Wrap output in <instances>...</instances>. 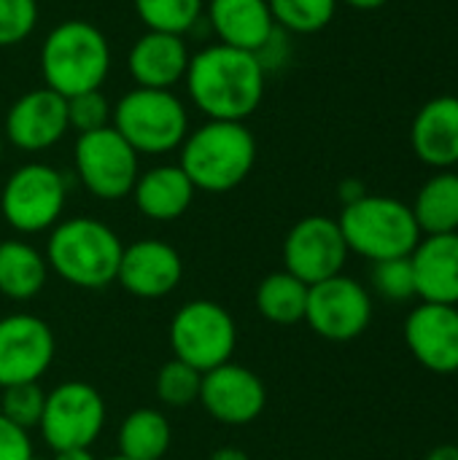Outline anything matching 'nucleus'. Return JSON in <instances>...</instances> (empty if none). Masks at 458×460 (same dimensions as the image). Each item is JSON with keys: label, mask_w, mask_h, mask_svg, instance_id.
Returning a JSON list of instances; mask_svg holds the SVG:
<instances>
[{"label": "nucleus", "mask_w": 458, "mask_h": 460, "mask_svg": "<svg viewBox=\"0 0 458 460\" xmlns=\"http://www.w3.org/2000/svg\"><path fill=\"white\" fill-rule=\"evenodd\" d=\"M184 84L211 121H246L265 100V65L251 51L213 43L192 54Z\"/></svg>", "instance_id": "f257e3e1"}, {"label": "nucleus", "mask_w": 458, "mask_h": 460, "mask_svg": "<svg viewBox=\"0 0 458 460\" xmlns=\"http://www.w3.org/2000/svg\"><path fill=\"white\" fill-rule=\"evenodd\" d=\"M256 137L243 121H205L181 143L178 167L197 191L224 194L238 189L254 170Z\"/></svg>", "instance_id": "f03ea898"}, {"label": "nucleus", "mask_w": 458, "mask_h": 460, "mask_svg": "<svg viewBox=\"0 0 458 460\" xmlns=\"http://www.w3.org/2000/svg\"><path fill=\"white\" fill-rule=\"evenodd\" d=\"M119 234L86 216L59 221L46 245V264L76 288H105L116 280L121 261Z\"/></svg>", "instance_id": "7ed1b4c3"}, {"label": "nucleus", "mask_w": 458, "mask_h": 460, "mask_svg": "<svg viewBox=\"0 0 458 460\" xmlns=\"http://www.w3.org/2000/svg\"><path fill=\"white\" fill-rule=\"evenodd\" d=\"M108 70L111 46L105 35L84 19H65L40 46L43 81L62 97L103 89Z\"/></svg>", "instance_id": "20e7f679"}, {"label": "nucleus", "mask_w": 458, "mask_h": 460, "mask_svg": "<svg viewBox=\"0 0 458 460\" xmlns=\"http://www.w3.org/2000/svg\"><path fill=\"white\" fill-rule=\"evenodd\" d=\"M337 224L348 251L373 264L410 256L424 237L410 205L381 194H364L362 199L343 205Z\"/></svg>", "instance_id": "39448f33"}, {"label": "nucleus", "mask_w": 458, "mask_h": 460, "mask_svg": "<svg viewBox=\"0 0 458 460\" xmlns=\"http://www.w3.org/2000/svg\"><path fill=\"white\" fill-rule=\"evenodd\" d=\"M111 127L132 146V151L162 156L175 148L189 135V111L173 94V89H130L111 116Z\"/></svg>", "instance_id": "423d86ee"}, {"label": "nucleus", "mask_w": 458, "mask_h": 460, "mask_svg": "<svg viewBox=\"0 0 458 460\" xmlns=\"http://www.w3.org/2000/svg\"><path fill=\"white\" fill-rule=\"evenodd\" d=\"M238 345V329L227 307L211 299L186 302L170 321L173 358L194 367L200 375L227 364Z\"/></svg>", "instance_id": "0eeeda50"}, {"label": "nucleus", "mask_w": 458, "mask_h": 460, "mask_svg": "<svg viewBox=\"0 0 458 460\" xmlns=\"http://www.w3.org/2000/svg\"><path fill=\"white\" fill-rule=\"evenodd\" d=\"M67 183L59 170L43 162L16 167L0 194V213L11 229L38 234L54 229L62 218Z\"/></svg>", "instance_id": "6e6552de"}, {"label": "nucleus", "mask_w": 458, "mask_h": 460, "mask_svg": "<svg viewBox=\"0 0 458 460\" xmlns=\"http://www.w3.org/2000/svg\"><path fill=\"white\" fill-rule=\"evenodd\" d=\"M105 426V402L97 388L81 380L59 383L46 394L40 434L46 445L59 450H89Z\"/></svg>", "instance_id": "1a4fd4ad"}, {"label": "nucleus", "mask_w": 458, "mask_h": 460, "mask_svg": "<svg viewBox=\"0 0 458 460\" xmlns=\"http://www.w3.org/2000/svg\"><path fill=\"white\" fill-rule=\"evenodd\" d=\"M73 162L84 189L105 202L130 197L140 175L138 154L113 127L78 135Z\"/></svg>", "instance_id": "9d476101"}, {"label": "nucleus", "mask_w": 458, "mask_h": 460, "mask_svg": "<svg viewBox=\"0 0 458 460\" xmlns=\"http://www.w3.org/2000/svg\"><path fill=\"white\" fill-rule=\"evenodd\" d=\"M308 326L329 342H351L362 337L373 321L370 291L343 272L308 288Z\"/></svg>", "instance_id": "9b49d317"}, {"label": "nucleus", "mask_w": 458, "mask_h": 460, "mask_svg": "<svg viewBox=\"0 0 458 460\" xmlns=\"http://www.w3.org/2000/svg\"><path fill=\"white\" fill-rule=\"evenodd\" d=\"M348 245L337 218L308 216L297 221L283 240V270L300 278L305 286H316L343 272Z\"/></svg>", "instance_id": "f8f14e48"}, {"label": "nucleus", "mask_w": 458, "mask_h": 460, "mask_svg": "<svg viewBox=\"0 0 458 460\" xmlns=\"http://www.w3.org/2000/svg\"><path fill=\"white\" fill-rule=\"evenodd\" d=\"M57 353L54 332L30 313L0 318V388L38 383Z\"/></svg>", "instance_id": "ddd939ff"}, {"label": "nucleus", "mask_w": 458, "mask_h": 460, "mask_svg": "<svg viewBox=\"0 0 458 460\" xmlns=\"http://www.w3.org/2000/svg\"><path fill=\"white\" fill-rule=\"evenodd\" d=\"M197 402L213 420L224 426H248L262 415L267 404V388L256 372L227 361L202 375Z\"/></svg>", "instance_id": "4468645a"}, {"label": "nucleus", "mask_w": 458, "mask_h": 460, "mask_svg": "<svg viewBox=\"0 0 458 460\" xmlns=\"http://www.w3.org/2000/svg\"><path fill=\"white\" fill-rule=\"evenodd\" d=\"M67 129V100L49 86L32 89L13 100L3 124L5 140L27 154H40L57 146Z\"/></svg>", "instance_id": "2eb2a0df"}, {"label": "nucleus", "mask_w": 458, "mask_h": 460, "mask_svg": "<svg viewBox=\"0 0 458 460\" xmlns=\"http://www.w3.org/2000/svg\"><path fill=\"white\" fill-rule=\"evenodd\" d=\"M405 345L424 369L458 372V307L421 302L405 321Z\"/></svg>", "instance_id": "dca6fc26"}, {"label": "nucleus", "mask_w": 458, "mask_h": 460, "mask_svg": "<svg viewBox=\"0 0 458 460\" xmlns=\"http://www.w3.org/2000/svg\"><path fill=\"white\" fill-rule=\"evenodd\" d=\"M184 261L165 240H138L121 251L116 280L138 299H162L178 288Z\"/></svg>", "instance_id": "f3484780"}, {"label": "nucleus", "mask_w": 458, "mask_h": 460, "mask_svg": "<svg viewBox=\"0 0 458 460\" xmlns=\"http://www.w3.org/2000/svg\"><path fill=\"white\" fill-rule=\"evenodd\" d=\"M189 46L184 35L146 30L127 54V70L143 89H173L186 78Z\"/></svg>", "instance_id": "a211bd4d"}, {"label": "nucleus", "mask_w": 458, "mask_h": 460, "mask_svg": "<svg viewBox=\"0 0 458 460\" xmlns=\"http://www.w3.org/2000/svg\"><path fill=\"white\" fill-rule=\"evenodd\" d=\"M410 264L421 302L458 307V232L421 237Z\"/></svg>", "instance_id": "6ab92c4d"}, {"label": "nucleus", "mask_w": 458, "mask_h": 460, "mask_svg": "<svg viewBox=\"0 0 458 460\" xmlns=\"http://www.w3.org/2000/svg\"><path fill=\"white\" fill-rule=\"evenodd\" d=\"M413 154L435 167L451 170L458 164V97L443 94L421 105L410 127Z\"/></svg>", "instance_id": "aec40b11"}, {"label": "nucleus", "mask_w": 458, "mask_h": 460, "mask_svg": "<svg viewBox=\"0 0 458 460\" xmlns=\"http://www.w3.org/2000/svg\"><path fill=\"white\" fill-rule=\"evenodd\" d=\"M208 22L219 43L262 54L275 38L267 0H208Z\"/></svg>", "instance_id": "412c9836"}, {"label": "nucleus", "mask_w": 458, "mask_h": 460, "mask_svg": "<svg viewBox=\"0 0 458 460\" xmlns=\"http://www.w3.org/2000/svg\"><path fill=\"white\" fill-rule=\"evenodd\" d=\"M194 191V183L178 164H159L138 175L132 197L146 218L175 221L189 210Z\"/></svg>", "instance_id": "4be33fe9"}, {"label": "nucleus", "mask_w": 458, "mask_h": 460, "mask_svg": "<svg viewBox=\"0 0 458 460\" xmlns=\"http://www.w3.org/2000/svg\"><path fill=\"white\" fill-rule=\"evenodd\" d=\"M49 264L46 256L24 240L0 243V294L13 302L38 296L46 286Z\"/></svg>", "instance_id": "5701e85b"}, {"label": "nucleus", "mask_w": 458, "mask_h": 460, "mask_svg": "<svg viewBox=\"0 0 458 460\" xmlns=\"http://www.w3.org/2000/svg\"><path fill=\"white\" fill-rule=\"evenodd\" d=\"M421 234H454L458 232V172L440 170L416 194L410 205Z\"/></svg>", "instance_id": "b1692460"}, {"label": "nucleus", "mask_w": 458, "mask_h": 460, "mask_svg": "<svg viewBox=\"0 0 458 460\" xmlns=\"http://www.w3.org/2000/svg\"><path fill=\"white\" fill-rule=\"evenodd\" d=\"M170 420L151 407L130 412L119 426V456L130 460H162L170 450Z\"/></svg>", "instance_id": "393cba45"}, {"label": "nucleus", "mask_w": 458, "mask_h": 460, "mask_svg": "<svg viewBox=\"0 0 458 460\" xmlns=\"http://www.w3.org/2000/svg\"><path fill=\"white\" fill-rule=\"evenodd\" d=\"M308 288L300 278L292 272L281 270L267 275L256 286V310L262 318L278 326H292L305 321V307H308Z\"/></svg>", "instance_id": "a878e982"}, {"label": "nucleus", "mask_w": 458, "mask_h": 460, "mask_svg": "<svg viewBox=\"0 0 458 460\" xmlns=\"http://www.w3.org/2000/svg\"><path fill=\"white\" fill-rule=\"evenodd\" d=\"M275 27L310 35L324 30L337 11V0H267Z\"/></svg>", "instance_id": "bb28decb"}, {"label": "nucleus", "mask_w": 458, "mask_h": 460, "mask_svg": "<svg viewBox=\"0 0 458 460\" xmlns=\"http://www.w3.org/2000/svg\"><path fill=\"white\" fill-rule=\"evenodd\" d=\"M146 30L184 35L194 27L205 0H132Z\"/></svg>", "instance_id": "cd10ccee"}, {"label": "nucleus", "mask_w": 458, "mask_h": 460, "mask_svg": "<svg viewBox=\"0 0 458 460\" xmlns=\"http://www.w3.org/2000/svg\"><path fill=\"white\" fill-rule=\"evenodd\" d=\"M200 383L202 375L194 367L173 358L157 375V396L167 407H189L200 399Z\"/></svg>", "instance_id": "c85d7f7f"}, {"label": "nucleus", "mask_w": 458, "mask_h": 460, "mask_svg": "<svg viewBox=\"0 0 458 460\" xmlns=\"http://www.w3.org/2000/svg\"><path fill=\"white\" fill-rule=\"evenodd\" d=\"M43 404H46V391L38 383L8 385V388H3L0 415L8 418L16 426H22L24 431H30V429H35L40 423Z\"/></svg>", "instance_id": "c756f323"}, {"label": "nucleus", "mask_w": 458, "mask_h": 460, "mask_svg": "<svg viewBox=\"0 0 458 460\" xmlns=\"http://www.w3.org/2000/svg\"><path fill=\"white\" fill-rule=\"evenodd\" d=\"M370 283L389 302H410V299H416V275H413L410 256L375 261L373 272H370Z\"/></svg>", "instance_id": "7c9ffc66"}, {"label": "nucleus", "mask_w": 458, "mask_h": 460, "mask_svg": "<svg viewBox=\"0 0 458 460\" xmlns=\"http://www.w3.org/2000/svg\"><path fill=\"white\" fill-rule=\"evenodd\" d=\"M65 100H67V124L78 135L111 127L113 108H111L108 97L103 94V89L81 92V94H73V97H65Z\"/></svg>", "instance_id": "2f4dec72"}, {"label": "nucleus", "mask_w": 458, "mask_h": 460, "mask_svg": "<svg viewBox=\"0 0 458 460\" xmlns=\"http://www.w3.org/2000/svg\"><path fill=\"white\" fill-rule=\"evenodd\" d=\"M38 24V0H0V49L16 46Z\"/></svg>", "instance_id": "473e14b6"}, {"label": "nucleus", "mask_w": 458, "mask_h": 460, "mask_svg": "<svg viewBox=\"0 0 458 460\" xmlns=\"http://www.w3.org/2000/svg\"><path fill=\"white\" fill-rule=\"evenodd\" d=\"M32 456L30 434L0 415V460H30Z\"/></svg>", "instance_id": "72a5a7b5"}, {"label": "nucleus", "mask_w": 458, "mask_h": 460, "mask_svg": "<svg viewBox=\"0 0 458 460\" xmlns=\"http://www.w3.org/2000/svg\"><path fill=\"white\" fill-rule=\"evenodd\" d=\"M367 191H364V186L359 183V181H346L343 186H340V199H343V205H351V202H356V199H362Z\"/></svg>", "instance_id": "f704fd0d"}, {"label": "nucleus", "mask_w": 458, "mask_h": 460, "mask_svg": "<svg viewBox=\"0 0 458 460\" xmlns=\"http://www.w3.org/2000/svg\"><path fill=\"white\" fill-rule=\"evenodd\" d=\"M427 460H458V445H437Z\"/></svg>", "instance_id": "c9c22d12"}, {"label": "nucleus", "mask_w": 458, "mask_h": 460, "mask_svg": "<svg viewBox=\"0 0 458 460\" xmlns=\"http://www.w3.org/2000/svg\"><path fill=\"white\" fill-rule=\"evenodd\" d=\"M51 460H94L89 450H59Z\"/></svg>", "instance_id": "e433bc0d"}, {"label": "nucleus", "mask_w": 458, "mask_h": 460, "mask_svg": "<svg viewBox=\"0 0 458 460\" xmlns=\"http://www.w3.org/2000/svg\"><path fill=\"white\" fill-rule=\"evenodd\" d=\"M211 460H248V456L243 450H235V447H221L211 456Z\"/></svg>", "instance_id": "4c0bfd02"}, {"label": "nucleus", "mask_w": 458, "mask_h": 460, "mask_svg": "<svg viewBox=\"0 0 458 460\" xmlns=\"http://www.w3.org/2000/svg\"><path fill=\"white\" fill-rule=\"evenodd\" d=\"M343 3H348L351 8H359V11H375V8L386 5L389 0H343Z\"/></svg>", "instance_id": "58836bf2"}, {"label": "nucleus", "mask_w": 458, "mask_h": 460, "mask_svg": "<svg viewBox=\"0 0 458 460\" xmlns=\"http://www.w3.org/2000/svg\"><path fill=\"white\" fill-rule=\"evenodd\" d=\"M108 460H130V458H124V456H113V458H108Z\"/></svg>", "instance_id": "ea45409f"}, {"label": "nucleus", "mask_w": 458, "mask_h": 460, "mask_svg": "<svg viewBox=\"0 0 458 460\" xmlns=\"http://www.w3.org/2000/svg\"><path fill=\"white\" fill-rule=\"evenodd\" d=\"M30 460H46V458H38V456H32V458H30Z\"/></svg>", "instance_id": "a19ab883"}, {"label": "nucleus", "mask_w": 458, "mask_h": 460, "mask_svg": "<svg viewBox=\"0 0 458 460\" xmlns=\"http://www.w3.org/2000/svg\"><path fill=\"white\" fill-rule=\"evenodd\" d=\"M0 151H3V135H0Z\"/></svg>", "instance_id": "79ce46f5"}]
</instances>
